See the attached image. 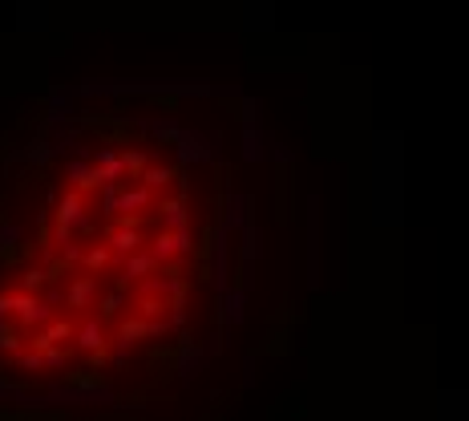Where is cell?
<instances>
[{
	"mask_svg": "<svg viewBox=\"0 0 469 421\" xmlns=\"http://www.w3.org/2000/svg\"><path fill=\"white\" fill-rule=\"evenodd\" d=\"M8 316H13V296L0 291V320H8Z\"/></svg>",
	"mask_w": 469,
	"mask_h": 421,
	"instance_id": "25",
	"label": "cell"
},
{
	"mask_svg": "<svg viewBox=\"0 0 469 421\" xmlns=\"http://www.w3.org/2000/svg\"><path fill=\"white\" fill-rule=\"evenodd\" d=\"M110 247L117 251V256H134V251L142 247V227H113Z\"/></svg>",
	"mask_w": 469,
	"mask_h": 421,
	"instance_id": "5",
	"label": "cell"
},
{
	"mask_svg": "<svg viewBox=\"0 0 469 421\" xmlns=\"http://www.w3.org/2000/svg\"><path fill=\"white\" fill-rule=\"evenodd\" d=\"M101 203H105V210H122V191H117V182H105Z\"/></svg>",
	"mask_w": 469,
	"mask_h": 421,
	"instance_id": "20",
	"label": "cell"
},
{
	"mask_svg": "<svg viewBox=\"0 0 469 421\" xmlns=\"http://www.w3.org/2000/svg\"><path fill=\"white\" fill-rule=\"evenodd\" d=\"M138 308H142V316H158V312H162L166 304H162V300H154V296H146V300H142Z\"/></svg>",
	"mask_w": 469,
	"mask_h": 421,
	"instance_id": "23",
	"label": "cell"
},
{
	"mask_svg": "<svg viewBox=\"0 0 469 421\" xmlns=\"http://www.w3.org/2000/svg\"><path fill=\"white\" fill-rule=\"evenodd\" d=\"M25 158H29L32 166H49V162H53V146H49V142H32L29 150H25Z\"/></svg>",
	"mask_w": 469,
	"mask_h": 421,
	"instance_id": "15",
	"label": "cell"
},
{
	"mask_svg": "<svg viewBox=\"0 0 469 421\" xmlns=\"http://www.w3.org/2000/svg\"><path fill=\"white\" fill-rule=\"evenodd\" d=\"M77 344L85 348V353H97V348H105V328L97 320H85L77 328Z\"/></svg>",
	"mask_w": 469,
	"mask_h": 421,
	"instance_id": "9",
	"label": "cell"
},
{
	"mask_svg": "<svg viewBox=\"0 0 469 421\" xmlns=\"http://www.w3.org/2000/svg\"><path fill=\"white\" fill-rule=\"evenodd\" d=\"M138 337H150V324H142V320H126V324H122V344H126V348Z\"/></svg>",
	"mask_w": 469,
	"mask_h": 421,
	"instance_id": "18",
	"label": "cell"
},
{
	"mask_svg": "<svg viewBox=\"0 0 469 421\" xmlns=\"http://www.w3.org/2000/svg\"><path fill=\"white\" fill-rule=\"evenodd\" d=\"M65 304L69 308H94L97 304V275H77L65 288Z\"/></svg>",
	"mask_w": 469,
	"mask_h": 421,
	"instance_id": "2",
	"label": "cell"
},
{
	"mask_svg": "<svg viewBox=\"0 0 469 421\" xmlns=\"http://www.w3.org/2000/svg\"><path fill=\"white\" fill-rule=\"evenodd\" d=\"M194 243H191V235H186V227H182V231H170V227H166V231H158V239H154V256H158V263L162 259H170L174 256V251H191Z\"/></svg>",
	"mask_w": 469,
	"mask_h": 421,
	"instance_id": "3",
	"label": "cell"
},
{
	"mask_svg": "<svg viewBox=\"0 0 469 421\" xmlns=\"http://www.w3.org/2000/svg\"><path fill=\"white\" fill-rule=\"evenodd\" d=\"M45 284H53L49 268H29V272H25V291H41Z\"/></svg>",
	"mask_w": 469,
	"mask_h": 421,
	"instance_id": "16",
	"label": "cell"
},
{
	"mask_svg": "<svg viewBox=\"0 0 469 421\" xmlns=\"http://www.w3.org/2000/svg\"><path fill=\"white\" fill-rule=\"evenodd\" d=\"M69 337H73V324H69V320H53L45 332H41V337H32L29 344L37 348V353H45V348H53L57 340H69Z\"/></svg>",
	"mask_w": 469,
	"mask_h": 421,
	"instance_id": "6",
	"label": "cell"
},
{
	"mask_svg": "<svg viewBox=\"0 0 469 421\" xmlns=\"http://www.w3.org/2000/svg\"><path fill=\"white\" fill-rule=\"evenodd\" d=\"M154 134H158V142H166V146H178V138H182L186 130H178V126H158Z\"/></svg>",
	"mask_w": 469,
	"mask_h": 421,
	"instance_id": "22",
	"label": "cell"
},
{
	"mask_svg": "<svg viewBox=\"0 0 469 421\" xmlns=\"http://www.w3.org/2000/svg\"><path fill=\"white\" fill-rule=\"evenodd\" d=\"M13 316L25 324V328H32V324H49L53 304H49L45 296H37V291H16L13 296Z\"/></svg>",
	"mask_w": 469,
	"mask_h": 421,
	"instance_id": "1",
	"label": "cell"
},
{
	"mask_svg": "<svg viewBox=\"0 0 469 421\" xmlns=\"http://www.w3.org/2000/svg\"><path fill=\"white\" fill-rule=\"evenodd\" d=\"M174 178H178V170H174V166H146L142 182L150 187V191H158V187H170Z\"/></svg>",
	"mask_w": 469,
	"mask_h": 421,
	"instance_id": "12",
	"label": "cell"
},
{
	"mask_svg": "<svg viewBox=\"0 0 469 421\" xmlns=\"http://www.w3.org/2000/svg\"><path fill=\"white\" fill-rule=\"evenodd\" d=\"M146 203H150V187H126V191H122V210H138V207H146Z\"/></svg>",
	"mask_w": 469,
	"mask_h": 421,
	"instance_id": "13",
	"label": "cell"
},
{
	"mask_svg": "<svg viewBox=\"0 0 469 421\" xmlns=\"http://www.w3.org/2000/svg\"><path fill=\"white\" fill-rule=\"evenodd\" d=\"M16 365H20V369H29V372H37V369H45V353H37V348H32V353H25Z\"/></svg>",
	"mask_w": 469,
	"mask_h": 421,
	"instance_id": "21",
	"label": "cell"
},
{
	"mask_svg": "<svg viewBox=\"0 0 469 421\" xmlns=\"http://www.w3.org/2000/svg\"><path fill=\"white\" fill-rule=\"evenodd\" d=\"M122 162H126V175L129 178H142L146 166H150V158H146L142 150H122Z\"/></svg>",
	"mask_w": 469,
	"mask_h": 421,
	"instance_id": "14",
	"label": "cell"
},
{
	"mask_svg": "<svg viewBox=\"0 0 469 421\" xmlns=\"http://www.w3.org/2000/svg\"><path fill=\"white\" fill-rule=\"evenodd\" d=\"M178 154H182V162H203V158H210V146H203V138L186 130V134L178 138Z\"/></svg>",
	"mask_w": 469,
	"mask_h": 421,
	"instance_id": "8",
	"label": "cell"
},
{
	"mask_svg": "<svg viewBox=\"0 0 469 421\" xmlns=\"http://www.w3.org/2000/svg\"><path fill=\"white\" fill-rule=\"evenodd\" d=\"M126 304V288H113L110 296H101V316H117Z\"/></svg>",
	"mask_w": 469,
	"mask_h": 421,
	"instance_id": "17",
	"label": "cell"
},
{
	"mask_svg": "<svg viewBox=\"0 0 469 421\" xmlns=\"http://www.w3.org/2000/svg\"><path fill=\"white\" fill-rule=\"evenodd\" d=\"M61 256L69 259V263H77V259L85 256V251H81V247H73V243H65V247H61Z\"/></svg>",
	"mask_w": 469,
	"mask_h": 421,
	"instance_id": "24",
	"label": "cell"
},
{
	"mask_svg": "<svg viewBox=\"0 0 469 421\" xmlns=\"http://www.w3.org/2000/svg\"><path fill=\"white\" fill-rule=\"evenodd\" d=\"M69 365V348H45V369H65Z\"/></svg>",
	"mask_w": 469,
	"mask_h": 421,
	"instance_id": "19",
	"label": "cell"
},
{
	"mask_svg": "<svg viewBox=\"0 0 469 421\" xmlns=\"http://www.w3.org/2000/svg\"><path fill=\"white\" fill-rule=\"evenodd\" d=\"M113 256H117L113 247H89V251L81 256V263H85V272H105L113 263Z\"/></svg>",
	"mask_w": 469,
	"mask_h": 421,
	"instance_id": "11",
	"label": "cell"
},
{
	"mask_svg": "<svg viewBox=\"0 0 469 421\" xmlns=\"http://www.w3.org/2000/svg\"><path fill=\"white\" fill-rule=\"evenodd\" d=\"M158 215H162V223L170 227V231H182V227H186V203H182V199H162Z\"/></svg>",
	"mask_w": 469,
	"mask_h": 421,
	"instance_id": "7",
	"label": "cell"
},
{
	"mask_svg": "<svg viewBox=\"0 0 469 421\" xmlns=\"http://www.w3.org/2000/svg\"><path fill=\"white\" fill-rule=\"evenodd\" d=\"M158 268V256L150 251V256H142V251H134V256H126V263H122V279H117V288H126L129 279H138V275H150Z\"/></svg>",
	"mask_w": 469,
	"mask_h": 421,
	"instance_id": "4",
	"label": "cell"
},
{
	"mask_svg": "<svg viewBox=\"0 0 469 421\" xmlns=\"http://www.w3.org/2000/svg\"><path fill=\"white\" fill-rule=\"evenodd\" d=\"M94 162L105 170V175H110V182H122V175H126V162H122V154H113V150H105V146H101Z\"/></svg>",
	"mask_w": 469,
	"mask_h": 421,
	"instance_id": "10",
	"label": "cell"
}]
</instances>
